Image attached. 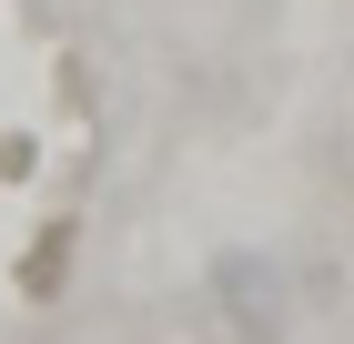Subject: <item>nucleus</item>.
<instances>
[{
  "label": "nucleus",
  "mask_w": 354,
  "mask_h": 344,
  "mask_svg": "<svg viewBox=\"0 0 354 344\" xmlns=\"http://www.w3.org/2000/svg\"><path fill=\"white\" fill-rule=\"evenodd\" d=\"M213 284L233 293V324H243V334H263V324H273V293H283V284H273V264H253V253H223V273H213Z\"/></svg>",
  "instance_id": "nucleus-1"
}]
</instances>
